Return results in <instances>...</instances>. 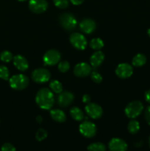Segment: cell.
<instances>
[{"instance_id":"cell-1","label":"cell","mask_w":150,"mask_h":151,"mask_svg":"<svg viewBox=\"0 0 150 151\" xmlns=\"http://www.w3.org/2000/svg\"><path fill=\"white\" fill-rule=\"evenodd\" d=\"M35 101L41 109L49 110L54 103V94L49 88H41L37 93Z\"/></svg>"},{"instance_id":"cell-2","label":"cell","mask_w":150,"mask_h":151,"mask_svg":"<svg viewBox=\"0 0 150 151\" xmlns=\"http://www.w3.org/2000/svg\"><path fill=\"white\" fill-rule=\"evenodd\" d=\"M144 110V105L140 101H132L125 108V114L127 117L135 119L138 117Z\"/></svg>"},{"instance_id":"cell-3","label":"cell","mask_w":150,"mask_h":151,"mask_svg":"<svg viewBox=\"0 0 150 151\" xmlns=\"http://www.w3.org/2000/svg\"><path fill=\"white\" fill-rule=\"evenodd\" d=\"M10 86L12 88L16 90H23L26 88L29 84V79L24 75H16L10 79Z\"/></svg>"},{"instance_id":"cell-4","label":"cell","mask_w":150,"mask_h":151,"mask_svg":"<svg viewBox=\"0 0 150 151\" xmlns=\"http://www.w3.org/2000/svg\"><path fill=\"white\" fill-rule=\"evenodd\" d=\"M60 25L66 30H72L74 29L77 24V21L71 13H62L59 17Z\"/></svg>"},{"instance_id":"cell-5","label":"cell","mask_w":150,"mask_h":151,"mask_svg":"<svg viewBox=\"0 0 150 151\" xmlns=\"http://www.w3.org/2000/svg\"><path fill=\"white\" fill-rule=\"evenodd\" d=\"M79 130L80 134L87 138H91L96 134V126L90 121H85L79 125Z\"/></svg>"},{"instance_id":"cell-6","label":"cell","mask_w":150,"mask_h":151,"mask_svg":"<svg viewBox=\"0 0 150 151\" xmlns=\"http://www.w3.org/2000/svg\"><path fill=\"white\" fill-rule=\"evenodd\" d=\"M61 55L57 50H50L47 51L44 55V63L46 66H54L59 63Z\"/></svg>"},{"instance_id":"cell-7","label":"cell","mask_w":150,"mask_h":151,"mask_svg":"<svg viewBox=\"0 0 150 151\" xmlns=\"http://www.w3.org/2000/svg\"><path fill=\"white\" fill-rule=\"evenodd\" d=\"M71 44L73 45L74 47L79 50H83L86 48L87 46V41L86 38H85L83 35L78 32H74L70 35Z\"/></svg>"},{"instance_id":"cell-8","label":"cell","mask_w":150,"mask_h":151,"mask_svg":"<svg viewBox=\"0 0 150 151\" xmlns=\"http://www.w3.org/2000/svg\"><path fill=\"white\" fill-rule=\"evenodd\" d=\"M51 78L49 71L46 69H37L32 73V78L35 82L43 83L49 81Z\"/></svg>"},{"instance_id":"cell-9","label":"cell","mask_w":150,"mask_h":151,"mask_svg":"<svg viewBox=\"0 0 150 151\" xmlns=\"http://www.w3.org/2000/svg\"><path fill=\"white\" fill-rule=\"evenodd\" d=\"M29 8L35 13H42L48 8V2L46 0H29Z\"/></svg>"},{"instance_id":"cell-10","label":"cell","mask_w":150,"mask_h":151,"mask_svg":"<svg viewBox=\"0 0 150 151\" xmlns=\"http://www.w3.org/2000/svg\"><path fill=\"white\" fill-rule=\"evenodd\" d=\"M87 114L93 119H99L103 114L102 109L96 103H88L85 108Z\"/></svg>"},{"instance_id":"cell-11","label":"cell","mask_w":150,"mask_h":151,"mask_svg":"<svg viewBox=\"0 0 150 151\" xmlns=\"http://www.w3.org/2000/svg\"><path fill=\"white\" fill-rule=\"evenodd\" d=\"M116 73L118 77L125 79V78H129L132 75L133 69H132V66L128 63H121L116 68Z\"/></svg>"},{"instance_id":"cell-12","label":"cell","mask_w":150,"mask_h":151,"mask_svg":"<svg viewBox=\"0 0 150 151\" xmlns=\"http://www.w3.org/2000/svg\"><path fill=\"white\" fill-rule=\"evenodd\" d=\"M91 66L87 63L82 62L79 63L75 66L74 69V73L76 76L79 77V78H84L91 73Z\"/></svg>"},{"instance_id":"cell-13","label":"cell","mask_w":150,"mask_h":151,"mask_svg":"<svg viewBox=\"0 0 150 151\" xmlns=\"http://www.w3.org/2000/svg\"><path fill=\"white\" fill-rule=\"evenodd\" d=\"M110 151H126L127 150V144L124 140L119 138H113L108 144Z\"/></svg>"},{"instance_id":"cell-14","label":"cell","mask_w":150,"mask_h":151,"mask_svg":"<svg viewBox=\"0 0 150 151\" xmlns=\"http://www.w3.org/2000/svg\"><path fill=\"white\" fill-rule=\"evenodd\" d=\"M74 96L70 91H62L59 94L57 102L61 107H67L73 102Z\"/></svg>"},{"instance_id":"cell-15","label":"cell","mask_w":150,"mask_h":151,"mask_svg":"<svg viewBox=\"0 0 150 151\" xmlns=\"http://www.w3.org/2000/svg\"><path fill=\"white\" fill-rule=\"evenodd\" d=\"M96 25L95 22L92 19H85L79 24V28L83 32L86 34H91L96 29Z\"/></svg>"},{"instance_id":"cell-16","label":"cell","mask_w":150,"mask_h":151,"mask_svg":"<svg viewBox=\"0 0 150 151\" xmlns=\"http://www.w3.org/2000/svg\"><path fill=\"white\" fill-rule=\"evenodd\" d=\"M13 64L20 71H26L29 67L27 60L22 55H18L13 58Z\"/></svg>"},{"instance_id":"cell-17","label":"cell","mask_w":150,"mask_h":151,"mask_svg":"<svg viewBox=\"0 0 150 151\" xmlns=\"http://www.w3.org/2000/svg\"><path fill=\"white\" fill-rule=\"evenodd\" d=\"M104 59V55L102 52L97 51L95 52L94 54L91 55L90 58L91 65L93 68H97L102 63L103 60Z\"/></svg>"},{"instance_id":"cell-18","label":"cell","mask_w":150,"mask_h":151,"mask_svg":"<svg viewBox=\"0 0 150 151\" xmlns=\"http://www.w3.org/2000/svg\"><path fill=\"white\" fill-rule=\"evenodd\" d=\"M50 115L54 121L58 122H64L66 119V114L60 109H53L50 111Z\"/></svg>"},{"instance_id":"cell-19","label":"cell","mask_w":150,"mask_h":151,"mask_svg":"<svg viewBox=\"0 0 150 151\" xmlns=\"http://www.w3.org/2000/svg\"><path fill=\"white\" fill-rule=\"evenodd\" d=\"M146 63V58L144 54H141V53L137 54L136 55L134 56L132 60V65L136 66V67L144 66Z\"/></svg>"},{"instance_id":"cell-20","label":"cell","mask_w":150,"mask_h":151,"mask_svg":"<svg viewBox=\"0 0 150 151\" xmlns=\"http://www.w3.org/2000/svg\"><path fill=\"white\" fill-rule=\"evenodd\" d=\"M71 116L76 121H82L84 119V114L78 107H73L70 110Z\"/></svg>"},{"instance_id":"cell-21","label":"cell","mask_w":150,"mask_h":151,"mask_svg":"<svg viewBox=\"0 0 150 151\" xmlns=\"http://www.w3.org/2000/svg\"><path fill=\"white\" fill-rule=\"evenodd\" d=\"M127 129L129 132L132 134H135L140 130V124L138 121L132 119L129 122L127 125Z\"/></svg>"},{"instance_id":"cell-22","label":"cell","mask_w":150,"mask_h":151,"mask_svg":"<svg viewBox=\"0 0 150 151\" xmlns=\"http://www.w3.org/2000/svg\"><path fill=\"white\" fill-rule=\"evenodd\" d=\"M90 47L95 50H99L100 49L104 47V42L102 40L99 38H94L90 42Z\"/></svg>"},{"instance_id":"cell-23","label":"cell","mask_w":150,"mask_h":151,"mask_svg":"<svg viewBox=\"0 0 150 151\" xmlns=\"http://www.w3.org/2000/svg\"><path fill=\"white\" fill-rule=\"evenodd\" d=\"M106 147L101 142L91 143L88 147V151H105Z\"/></svg>"},{"instance_id":"cell-24","label":"cell","mask_w":150,"mask_h":151,"mask_svg":"<svg viewBox=\"0 0 150 151\" xmlns=\"http://www.w3.org/2000/svg\"><path fill=\"white\" fill-rule=\"evenodd\" d=\"M49 86L51 88V91H54V93L60 94L63 91V86L58 81H51L49 84Z\"/></svg>"},{"instance_id":"cell-25","label":"cell","mask_w":150,"mask_h":151,"mask_svg":"<svg viewBox=\"0 0 150 151\" xmlns=\"http://www.w3.org/2000/svg\"><path fill=\"white\" fill-rule=\"evenodd\" d=\"M0 59H1L3 62L8 63V62L11 61V60H13V56L10 52L3 51L0 54Z\"/></svg>"},{"instance_id":"cell-26","label":"cell","mask_w":150,"mask_h":151,"mask_svg":"<svg viewBox=\"0 0 150 151\" xmlns=\"http://www.w3.org/2000/svg\"><path fill=\"white\" fill-rule=\"evenodd\" d=\"M9 76L10 73L8 69L5 66H0V78L7 81L9 79Z\"/></svg>"},{"instance_id":"cell-27","label":"cell","mask_w":150,"mask_h":151,"mask_svg":"<svg viewBox=\"0 0 150 151\" xmlns=\"http://www.w3.org/2000/svg\"><path fill=\"white\" fill-rule=\"evenodd\" d=\"M54 5L60 9H65L69 6V0H53Z\"/></svg>"},{"instance_id":"cell-28","label":"cell","mask_w":150,"mask_h":151,"mask_svg":"<svg viewBox=\"0 0 150 151\" xmlns=\"http://www.w3.org/2000/svg\"><path fill=\"white\" fill-rule=\"evenodd\" d=\"M47 137V132L46 131H45L44 129H39L36 133V135H35V138L38 141L41 142L43 140L45 139Z\"/></svg>"},{"instance_id":"cell-29","label":"cell","mask_w":150,"mask_h":151,"mask_svg":"<svg viewBox=\"0 0 150 151\" xmlns=\"http://www.w3.org/2000/svg\"><path fill=\"white\" fill-rule=\"evenodd\" d=\"M70 68V65H69V63L68 61H61L58 64V69L61 72H66Z\"/></svg>"},{"instance_id":"cell-30","label":"cell","mask_w":150,"mask_h":151,"mask_svg":"<svg viewBox=\"0 0 150 151\" xmlns=\"http://www.w3.org/2000/svg\"><path fill=\"white\" fill-rule=\"evenodd\" d=\"M91 79L94 82L96 83H99L102 81V77L101 76L99 73L96 72H93L91 73Z\"/></svg>"},{"instance_id":"cell-31","label":"cell","mask_w":150,"mask_h":151,"mask_svg":"<svg viewBox=\"0 0 150 151\" xmlns=\"http://www.w3.org/2000/svg\"><path fill=\"white\" fill-rule=\"evenodd\" d=\"M1 151H16V148L10 143H4L1 148Z\"/></svg>"},{"instance_id":"cell-32","label":"cell","mask_w":150,"mask_h":151,"mask_svg":"<svg viewBox=\"0 0 150 151\" xmlns=\"http://www.w3.org/2000/svg\"><path fill=\"white\" fill-rule=\"evenodd\" d=\"M144 116H145V119L148 125H150V106L146 109L145 113H144Z\"/></svg>"},{"instance_id":"cell-33","label":"cell","mask_w":150,"mask_h":151,"mask_svg":"<svg viewBox=\"0 0 150 151\" xmlns=\"http://www.w3.org/2000/svg\"><path fill=\"white\" fill-rule=\"evenodd\" d=\"M82 101L85 103H89L90 101H91V97H90L88 94H85V95L82 97Z\"/></svg>"},{"instance_id":"cell-34","label":"cell","mask_w":150,"mask_h":151,"mask_svg":"<svg viewBox=\"0 0 150 151\" xmlns=\"http://www.w3.org/2000/svg\"><path fill=\"white\" fill-rule=\"evenodd\" d=\"M144 97H145L146 101L147 103H149L150 104V89L146 91L145 95H144Z\"/></svg>"},{"instance_id":"cell-35","label":"cell","mask_w":150,"mask_h":151,"mask_svg":"<svg viewBox=\"0 0 150 151\" xmlns=\"http://www.w3.org/2000/svg\"><path fill=\"white\" fill-rule=\"evenodd\" d=\"M71 2L74 5H79L84 1V0H70Z\"/></svg>"},{"instance_id":"cell-36","label":"cell","mask_w":150,"mask_h":151,"mask_svg":"<svg viewBox=\"0 0 150 151\" xmlns=\"http://www.w3.org/2000/svg\"><path fill=\"white\" fill-rule=\"evenodd\" d=\"M37 121H38V123H41V122H42V117H41V116H38L36 118Z\"/></svg>"},{"instance_id":"cell-37","label":"cell","mask_w":150,"mask_h":151,"mask_svg":"<svg viewBox=\"0 0 150 151\" xmlns=\"http://www.w3.org/2000/svg\"><path fill=\"white\" fill-rule=\"evenodd\" d=\"M147 33H148V35H149V36L150 37V28L149 29H148V31H147Z\"/></svg>"},{"instance_id":"cell-38","label":"cell","mask_w":150,"mask_h":151,"mask_svg":"<svg viewBox=\"0 0 150 151\" xmlns=\"http://www.w3.org/2000/svg\"><path fill=\"white\" fill-rule=\"evenodd\" d=\"M149 147H150V136H149Z\"/></svg>"},{"instance_id":"cell-39","label":"cell","mask_w":150,"mask_h":151,"mask_svg":"<svg viewBox=\"0 0 150 151\" xmlns=\"http://www.w3.org/2000/svg\"><path fill=\"white\" fill-rule=\"evenodd\" d=\"M18 1H26V0H18Z\"/></svg>"},{"instance_id":"cell-40","label":"cell","mask_w":150,"mask_h":151,"mask_svg":"<svg viewBox=\"0 0 150 151\" xmlns=\"http://www.w3.org/2000/svg\"></svg>"}]
</instances>
